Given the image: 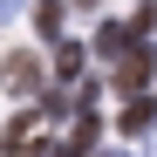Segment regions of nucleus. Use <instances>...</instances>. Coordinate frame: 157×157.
I'll return each instance as SVG.
<instances>
[{
  "label": "nucleus",
  "mask_w": 157,
  "mask_h": 157,
  "mask_svg": "<svg viewBox=\"0 0 157 157\" xmlns=\"http://www.w3.org/2000/svg\"><path fill=\"white\" fill-rule=\"evenodd\" d=\"M34 28L55 41V48H62V0H34Z\"/></svg>",
  "instance_id": "obj_5"
},
{
  "label": "nucleus",
  "mask_w": 157,
  "mask_h": 157,
  "mask_svg": "<svg viewBox=\"0 0 157 157\" xmlns=\"http://www.w3.org/2000/svg\"><path fill=\"white\" fill-rule=\"evenodd\" d=\"M150 123H157V102H150V96H137V102L123 109V137H137V130H150Z\"/></svg>",
  "instance_id": "obj_6"
},
{
  "label": "nucleus",
  "mask_w": 157,
  "mask_h": 157,
  "mask_svg": "<svg viewBox=\"0 0 157 157\" xmlns=\"http://www.w3.org/2000/svg\"><path fill=\"white\" fill-rule=\"evenodd\" d=\"M144 34H150V21H102V28H96V55L123 62L130 48H144Z\"/></svg>",
  "instance_id": "obj_2"
},
{
  "label": "nucleus",
  "mask_w": 157,
  "mask_h": 157,
  "mask_svg": "<svg viewBox=\"0 0 157 157\" xmlns=\"http://www.w3.org/2000/svg\"><path fill=\"white\" fill-rule=\"evenodd\" d=\"M0 82H7L14 96H34L41 89V62L28 55V48H14V55H0Z\"/></svg>",
  "instance_id": "obj_4"
},
{
  "label": "nucleus",
  "mask_w": 157,
  "mask_h": 157,
  "mask_svg": "<svg viewBox=\"0 0 157 157\" xmlns=\"http://www.w3.org/2000/svg\"><path fill=\"white\" fill-rule=\"evenodd\" d=\"M14 7H21V0H0V21H7V14H14Z\"/></svg>",
  "instance_id": "obj_8"
},
{
  "label": "nucleus",
  "mask_w": 157,
  "mask_h": 157,
  "mask_svg": "<svg viewBox=\"0 0 157 157\" xmlns=\"http://www.w3.org/2000/svg\"><path fill=\"white\" fill-rule=\"evenodd\" d=\"M109 157H130V150H109Z\"/></svg>",
  "instance_id": "obj_9"
},
{
  "label": "nucleus",
  "mask_w": 157,
  "mask_h": 157,
  "mask_svg": "<svg viewBox=\"0 0 157 157\" xmlns=\"http://www.w3.org/2000/svg\"><path fill=\"white\" fill-rule=\"evenodd\" d=\"M150 68H157V48H150V41H144V48H130V55L116 62V89L137 102V96H144V82H150Z\"/></svg>",
  "instance_id": "obj_3"
},
{
  "label": "nucleus",
  "mask_w": 157,
  "mask_h": 157,
  "mask_svg": "<svg viewBox=\"0 0 157 157\" xmlns=\"http://www.w3.org/2000/svg\"><path fill=\"white\" fill-rule=\"evenodd\" d=\"M55 75H62V82H75V75H82V48H75V41L55 48Z\"/></svg>",
  "instance_id": "obj_7"
},
{
  "label": "nucleus",
  "mask_w": 157,
  "mask_h": 157,
  "mask_svg": "<svg viewBox=\"0 0 157 157\" xmlns=\"http://www.w3.org/2000/svg\"><path fill=\"white\" fill-rule=\"evenodd\" d=\"M48 150V109H28L7 123V137H0V157H41Z\"/></svg>",
  "instance_id": "obj_1"
}]
</instances>
